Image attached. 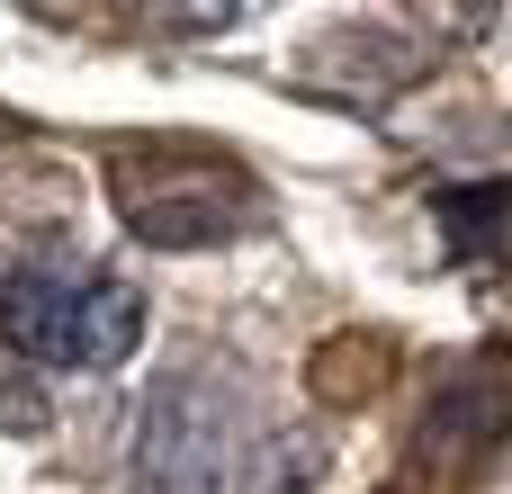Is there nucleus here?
<instances>
[{
	"mask_svg": "<svg viewBox=\"0 0 512 494\" xmlns=\"http://www.w3.org/2000/svg\"><path fill=\"white\" fill-rule=\"evenodd\" d=\"M108 198H117L126 234L153 243V252H207V243H234V234H261L270 225L261 180L234 153L198 144V135L117 144L108 153Z\"/></svg>",
	"mask_w": 512,
	"mask_h": 494,
	"instance_id": "obj_1",
	"label": "nucleus"
},
{
	"mask_svg": "<svg viewBox=\"0 0 512 494\" xmlns=\"http://www.w3.org/2000/svg\"><path fill=\"white\" fill-rule=\"evenodd\" d=\"M243 387L225 369H171L144 396L135 432V494H234L243 468Z\"/></svg>",
	"mask_w": 512,
	"mask_h": 494,
	"instance_id": "obj_2",
	"label": "nucleus"
},
{
	"mask_svg": "<svg viewBox=\"0 0 512 494\" xmlns=\"http://www.w3.org/2000/svg\"><path fill=\"white\" fill-rule=\"evenodd\" d=\"M504 441H512V378L477 351V360H459V369L441 378V396H432V414H423V468L459 486V477H477Z\"/></svg>",
	"mask_w": 512,
	"mask_h": 494,
	"instance_id": "obj_3",
	"label": "nucleus"
},
{
	"mask_svg": "<svg viewBox=\"0 0 512 494\" xmlns=\"http://www.w3.org/2000/svg\"><path fill=\"white\" fill-rule=\"evenodd\" d=\"M72 297H81V279H63V270H9L0 279V342H9V360H45V369H63V351H72Z\"/></svg>",
	"mask_w": 512,
	"mask_h": 494,
	"instance_id": "obj_4",
	"label": "nucleus"
},
{
	"mask_svg": "<svg viewBox=\"0 0 512 494\" xmlns=\"http://www.w3.org/2000/svg\"><path fill=\"white\" fill-rule=\"evenodd\" d=\"M135 342H144V288H135V279H117V270L81 279L63 369H126V360H135Z\"/></svg>",
	"mask_w": 512,
	"mask_h": 494,
	"instance_id": "obj_5",
	"label": "nucleus"
},
{
	"mask_svg": "<svg viewBox=\"0 0 512 494\" xmlns=\"http://www.w3.org/2000/svg\"><path fill=\"white\" fill-rule=\"evenodd\" d=\"M333 468V441L306 432V423H270L243 441V468H234V494H315Z\"/></svg>",
	"mask_w": 512,
	"mask_h": 494,
	"instance_id": "obj_6",
	"label": "nucleus"
},
{
	"mask_svg": "<svg viewBox=\"0 0 512 494\" xmlns=\"http://www.w3.org/2000/svg\"><path fill=\"white\" fill-rule=\"evenodd\" d=\"M441 243L450 261H486L495 243H512V180H477L441 198Z\"/></svg>",
	"mask_w": 512,
	"mask_h": 494,
	"instance_id": "obj_7",
	"label": "nucleus"
},
{
	"mask_svg": "<svg viewBox=\"0 0 512 494\" xmlns=\"http://www.w3.org/2000/svg\"><path fill=\"white\" fill-rule=\"evenodd\" d=\"M0 432H18V441L54 432V396H45V387H36V369H27V360H9V351H0Z\"/></svg>",
	"mask_w": 512,
	"mask_h": 494,
	"instance_id": "obj_8",
	"label": "nucleus"
}]
</instances>
